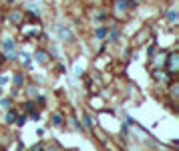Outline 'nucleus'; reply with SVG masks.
Instances as JSON below:
<instances>
[{
  "instance_id": "obj_1",
  "label": "nucleus",
  "mask_w": 179,
  "mask_h": 151,
  "mask_svg": "<svg viewBox=\"0 0 179 151\" xmlns=\"http://www.w3.org/2000/svg\"><path fill=\"white\" fill-rule=\"evenodd\" d=\"M177 68H179V54L171 53L169 59H167V71L169 73H177Z\"/></svg>"
},
{
  "instance_id": "obj_2",
  "label": "nucleus",
  "mask_w": 179,
  "mask_h": 151,
  "mask_svg": "<svg viewBox=\"0 0 179 151\" xmlns=\"http://www.w3.org/2000/svg\"><path fill=\"white\" fill-rule=\"evenodd\" d=\"M2 46H4L6 53H10V50H14V40H12V38H6V40L2 42Z\"/></svg>"
},
{
  "instance_id": "obj_3",
  "label": "nucleus",
  "mask_w": 179,
  "mask_h": 151,
  "mask_svg": "<svg viewBox=\"0 0 179 151\" xmlns=\"http://www.w3.org/2000/svg\"><path fill=\"white\" fill-rule=\"evenodd\" d=\"M167 22H171V24L177 22V12H175V10H169V12H167Z\"/></svg>"
},
{
  "instance_id": "obj_4",
  "label": "nucleus",
  "mask_w": 179,
  "mask_h": 151,
  "mask_svg": "<svg viewBox=\"0 0 179 151\" xmlns=\"http://www.w3.org/2000/svg\"><path fill=\"white\" fill-rule=\"evenodd\" d=\"M36 60H38V63H46V60H48V57H46L42 50H38V53H36Z\"/></svg>"
},
{
  "instance_id": "obj_5",
  "label": "nucleus",
  "mask_w": 179,
  "mask_h": 151,
  "mask_svg": "<svg viewBox=\"0 0 179 151\" xmlns=\"http://www.w3.org/2000/svg\"><path fill=\"white\" fill-rule=\"evenodd\" d=\"M10 18H12V22H14V24H20V22H22V14H18V12H14Z\"/></svg>"
},
{
  "instance_id": "obj_6",
  "label": "nucleus",
  "mask_w": 179,
  "mask_h": 151,
  "mask_svg": "<svg viewBox=\"0 0 179 151\" xmlns=\"http://www.w3.org/2000/svg\"><path fill=\"white\" fill-rule=\"evenodd\" d=\"M16 121V113L14 111H8V115H6V123H14Z\"/></svg>"
},
{
  "instance_id": "obj_7",
  "label": "nucleus",
  "mask_w": 179,
  "mask_h": 151,
  "mask_svg": "<svg viewBox=\"0 0 179 151\" xmlns=\"http://www.w3.org/2000/svg\"><path fill=\"white\" fill-rule=\"evenodd\" d=\"M22 83H24V77H22V75H16V77H14V85L22 87Z\"/></svg>"
},
{
  "instance_id": "obj_8",
  "label": "nucleus",
  "mask_w": 179,
  "mask_h": 151,
  "mask_svg": "<svg viewBox=\"0 0 179 151\" xmlns=\"http://www.w3.org/2000/svg\"><path fill=\"white\" fill-rule=\"evenodd\" d=\"M58 34H61V38H69L71 36V32H69V30H65V28H58Z\"/></svg>"
},
{
  "instance_id": "obj_9",
  "label": "nucleus",
  "mask_w": 179,
  "mask_h": 151,
  "mask_svg": "<svg viewBox=\"0 0 179 151\" xmlns=\"http://www.w3.org/2000/svg\"><path fill=\"white\" fill-rule=\"evenodd\" d=\"M0 107H4V109H10V99H2V101H0Z\"/></svg>"
},
{
  "instance_id": "obj_10",
  "label": "nucleus",
  "mask_w": 179,
  "mask_h": 151,
  "mask_svg": "<svg viewBox=\"0 0 179 151\" xmlns=\"http://www.w3.org/2000/svg\"><path fill=\"white\" fill-rule=\"evenodd\" d=\"M97 38H105V34H107V30H105V28H99V30H97Z\"/></svg>"
},
{
  "instance_id": "obj_11",
  "label": "nucleus",
  "mask_w": 179,
  "mask_h": 151,
  "mask_svg": "<svg viewBox=\"0 0 179 151\" xmlns=\"http://www.w3.org/2000/svg\"><path fill=\"white\" fill-rule=\"evenodd\" d=\"M53 121H54V125H61V123H62V119H61V115H54V119H53Z\"/></svg>"
},
{
  "instance_id": "obj_12",
  "label": "nucleus",
  "mask_w": 179,
  "mask_h": 151,
  "mask_svg": "<svg viewBox=\"0 0 179 151\" xmlns=\"http://www.w3.org/2000/svg\"><path fill=\"white\" fill-rule=\"evenodd\" d=\"M117 36H119V32H117V30H113V32H111V40H117Z\"/></svg>"
},
{
  "instance_id": "obj_13",
  "label": "nucleus",
  "mask_w": 179,
  "mask_h": 151,
  "mask_svg": "<svg viewBox=\"0 0 179 151\" xmlns=\"http://www.w3.org/2000/svg\"><path fill=\"white\" fill-rule=\"evenodd\" d=\"M85 123H87V127H91V125H93V121L89 119V115H85Z\"/></svg>"
},
{
  "instance_id": "obj_14",
  "label": "nucleus",
  "mask_w": 179,
  "mask_h": 151,
  "mask_svg": "<svg viewBox=\"0 0 179 151\" xmlns=\"http://www.w3.org/2000/svg\"><path fill=\"white\" fill-rule=\"evenodd\" d=\"M24 121H26V119H24V117H20L18 121H16V123H18V127H22V125H24Z\"/></svg>"
},
{
  "instance_id": "obj_15",
  "label": "nucleus",
  "mask_w": 179,
  "mask_h": 151,
  "mask_svg": "<svg viewBox=\"0 0 179 151\" xmlns=\"http://www.w3.org/2000/svg\"><path fill=\"white\" fill-rule=\"evenodd\" d=\"M30 119H34V121H38V119H40V115H38V113H32V115H30Z\"/></svg>"
}]
</instances>
